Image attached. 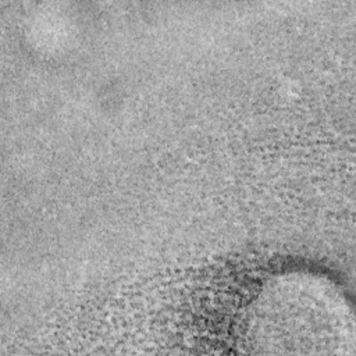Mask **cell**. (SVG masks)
Returning a JSON list of instances; mask_svg holds the SVG:
<instances>
[{"label": "cell", "mask_w": 356, "mask_h": 356, "mask_svg": "<svg viewBox=\"0 0 356 356\" xmlns=\"http://www.w3.org/2000/svg\"><path fill=\"white\" fill-rule=\"evenodd\" d=\"M241 338L249 353L352 355L353 310L330 278L285 271L270 277L250 299Z\"/></svg>", "instance_id": "6da1fadb"}]
</instances>
